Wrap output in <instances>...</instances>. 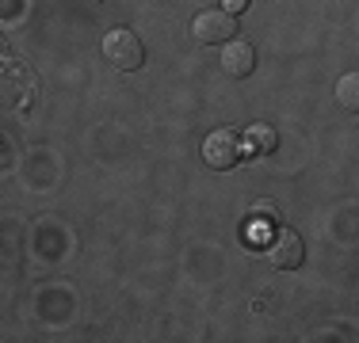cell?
I'll use <instances>...</instances> for the list:
<instances>
[{"mask_svg":"<svg viewBox=\"0 0 359 343\" xmlns=\"http://www.w3.org/2000/svg\"><path fill=\"white\" fill-rule=\"evenodd\" d=\"M191 31H195L199 42H229L233 31H237V23H233V15H229L226 8H207V12L195 15Z\"/></svg>","mask_w":359,"mask_h":343,"instance_id":"cell-3","label":"cell"},{"mask_svg":"<svg viewBox=\"0 0 359 343\" xmlns=\"http://www.w3.org/2000/svg\"><path fill=\"white\" fill-rule=\"evenodd\" d=\"M268 260H271V267H279V271H294L298 263L306 260L302 237L290 233V229H279V233L271 237V244H268Z\"/></svg>","mask_w":359,"mask_h":343,"instance_id":"cell-4","label":"cell"},{"mask_svg":"<svg viewBox=\"0 0 359 343\" xmlns=\"http://www.w3.org/2000/svg\"><path fill=\"white\" fill-rule=\"evenodd\" d=\"M337 99L344 111H359V73H344L337 80Z\"/></svg>","mask_w":359,"mask_h":343,"instance_id":"cell-6","label":"cell"},{"mask_svg":"<svg viewBox=\"0 0 359 343\" xmlns=\"http://www.w3.org/2000/svg\"><path fill=\"white\" fill-rule=\"evenodd\" d=\"M252 214H256V218H268L271 221V218H276V206H271V202H256Z\"/></svg>","mask_w":359,"mask_h":343,"instance_id":"cell-9","label":"cell"},{"mask_svg":"<svg viewBox=\"0 0 359 343\" xmlns=\"http://www.w3.org/2000/svg\"><path fill=\"white\" fill-rule=\"evenodd\" d=\"M249 145L256 153H271V149H276V130H268V126H252V130H249Z\"/></svg>","mask_w":359,"mask_h":343,"instance_id":"cell-7","label":"cell"},{"mask_svg":"<svg viewBox=\"0 0 359 343\" xmlns=\"http://www.w3.org/2000/svg\"><path fill=\"white\" fill-rule=\"evenodd\" d=\"M241 157H245V141L233 130H215V134H207V141H203V160H207V168H215V172L237 168Z\"/></svg>","mask_w":359,"mask_h":343,"instance_id":"cell-2","label":"cell"},{"mask_svg":"<svg viewBox=\"0 0 359 343\" xmlns=\"http://www.w3.org/2000/svg\"><path fill=\"white\" fill-rule=\"evenodd\" d=\"M104 57L115 69H123V73H134V69H142V62H145V46L134 31L115 27V31L104 34Z\"/></svg>","mask_w":359,"mask_h":343,"instance_id":"cell-1","label":"cell"},{"mask_svg":"<svg viewBox=\"0 0 359 343\" xmlns=\"http://www.w3.org/2000/svg\"><path fill=\"white\" fill-rule=\"evenodd\" d=\"M222 8H226L229 15H241L245 8H249V0H222Z\"/></svg>","mask_w":359,"mask_h":343,"instance_id":"cell-8","label":"cell"},{"mask_svg":"<svg viewBox=\"0 0 359 343\" xmlns=\"http://www.w3.org/2000/svg\"><path fill=\"white\" fill-rule=\"evenodd\" d=\"M222 69H226L229 76H249L252 69H256V50H252V42L229 38L226 50H222Z\"/></svg>","mask_w":359,"mask_h":343,"instance_id":"cell-5","label":"cell"}]
</instances>
